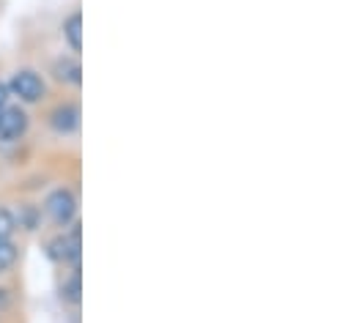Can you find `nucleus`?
I'll return each mask as SVG.
<instances>
[{"mask_svg":"<svg viewBox=\"0 0 354 323\" xmlns=\"http://www.w3.org/2000/svg\"><path fill=\"white\" fill-rule=\"evenodd\" d=\"M44 211H47V217L58 225V228H66L69 222H75V217H77V197L72 195V189H55V192H50L47 195V200H44Z\"/></svg>","mask_w":354,"mask_h":323,"instance_id":"f257e3e1","label":"nucleus"},{"mask_svg":"<svg viewBox=\"0 0 354 323\" xmlns=\"http://www.w3.org/2000/svg\"><path fill=\"white\" fill-rule=\"evenodd\" d=\"M8 93H14L19 101H25V104H36V101H41L44 99V93H47V88H44V80L36 75V72H30V69H19L11 82H8Z\"/></svg>","mask_w":354,"mask_h":323,"instance_id":"f03ea898","label":"nucleus"},{"mask_svg":"<svg viewBox=\"0 0 354 323\" xmlns=\"http://www.w3.org/2000/svg\"><path fill=\"white\" fill-rule=\"evenodd\" d=\"M28 132V112L19 107H6L0 112V140L14 143Z\"/></svg>","mask_w":354,"mask_h":323,"instance_id":"7ed1b4c3","label":"nucleus"},{"mask_svg":"<svg viewBox=\"0 0 354 323\" xmlns=\"http://www.w3.org/2000/svg\"><path fill=\"white\" fill-rule=\"evenodd\" d=\"M50 126L58 132V135H72L77 132L80 126V110L77 104H61L50 112Z\"/></svg>","mask_w":354,"mask_h":323,"instance_id":"20e7f679","label":"nucleus"},{"mask_svg":"<svg viewBox=\"0 0 354 323\" xmlns=\"http://www.w3.org/2000/svg\"><path fill=\"white\" fill-rule=\"evenodd\" d=\"M53 77L58 82H66V85H80L83 80V69L75 58H58L53 63Z\"/></svg>","mask_w":354,"mask_h":323,"instance_id":"39448f33","label":"nucleus"},{"mask_svg":"<svg viewBox=\"0 0 354 323\" xmlns=\"http://www.w3.org/2000/svg\"><path fill=\"white\" fill-rule=\"evenodd\" d=\"M64 39L69 41V47H72V52H83V14L80 11H75V14H69L66 19H64Z\"/></svg>","mask_w":354,"mask_h":323,"instance_id":"423d86ee","label":"nucleus"},{"mask_svg":"<svg viewBox=\"0 0 354 323\" xmlns=\"http://www.w3.org/2000/svg\"><path fill=\"white\" fill-rule=\"evenodd\" d=\"M61 299L69 302V304H77V302H80V268H75L72 277L64 280V285H61Z\"/></svg>","mask_w":354,"mask_h":323,"instance_id":"0eeeda50","label":"nucleus"},{"mask_svg":"<svg viewBox=\"0 0 354 323\" xmlns=\"http://www.w3.org/2000/svg\"><path fill=\"white\" fill-rule=\"evenodd\" d=\"M14 222H19V228H25V231H36L39 228V211L33 206H22L19 208V217Z\"/></svg>","mask_w":354,"mask_h":323,"instance_id":"6e6552de","label":"nucleus"},{"mask_svg":"<svg viewBox=\"0 0 354 323\" xmlns=\"http://www.w3.org/2000/svg\"><path fill=\"white\" fill-rule=\"evenodd\" d=\"M14 231H17L14 214H11L8 208H3V206H0V242H11Z\"/></svg>","mask_w":354,"mask_h":323,"instance_id":"1a4fd4ad","label":"nucleus"},{"mask_svg":"<svg viewBox=\"0 0 354 323\" xmlns=\"http://www.w3.org/2000/svg\"><path fill=\"white\" fill-rule=\"evenodd\" d=\"M17 263V246L11 242H0V274Z\"/></svg>","mask_w":354,"mask_h":323,"instance_id":"9d476101","label":"nucleus"},{"mask_svg":"<svg viewBox=\"0 0 354 323\" xmlns=\"http://www.w3.org/2000/svg\"><path fill=\"white\" fill-rule=\"evenodd\" d=\"M8 304H11V296H8V291H6V288H0V315L8 310Z\"/></svg>","mask_w":354,"mask_h":323,"instance_id":"9b49d317","label":"nucleus"},{"mask_svg":"<svg viewBox=\"0 0 354 323\" xmlns=\"http://www.w3.org/2000/svg\"><path fill=\"white\" fill-rule=\"evenodd\" d=\"M8 107V85H3L0 82V112Z\"/></svg>","mask_w":354,"mask_h":323,"instance_id":"f8f14e48","label":"nucleus"}]
</instances>
